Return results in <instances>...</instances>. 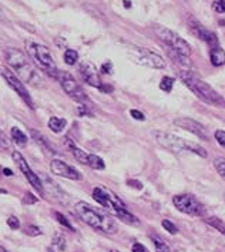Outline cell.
Returning a JSON list of instances; mask_svg holds the SVG:
<instances>
[{"label":"cell","mask_w":225,"mask_h":252,"mask_svg":"<svg viewBox=\"0 0 225 252\" xmlns=\"http://www.w3.org/2000/svg\"><path fill=\"white\" fill-rule=\"evenodd\" d=\"M93 197L103 208H106L107 211L116 215L121 221L131 224V225L140 224V221L132 214L129 213L126 204L111 189H108L106 187H96L93 189Z\"/></svg>","instance_id":"cell-1"},{"label":"cell","mask_w":225,"mask_h":252,"mask_svg":"<svg viewBox=\"0 0 225 252\" xmlns=\"http://www.w3.org/2000/svg\"><path fill=\"white\" fill-rule=\"evenodd\" d=\"M4 57H6V62H7L9 67L25 83L37 86V87L41 86L43 77L40 76L37 68L27 60L26 56L22 53L20 50H17V49H6Z\"/></svg>","instance_id":"cell-2"},{"label":"cell","mask_w":225,"mask_h":252,"mask_svg":"<svg viewBox=\"0 0 225 252\" xmlns=\"http://www.w3.org/2000/svg\"><path fill=\"white\" fill-rule=\"evenodd\" d=\"M180 79L183 80V83L187 87L198 97L201 101L211 104V106H220L224 103L223 97L217 93L208 83H205L204 80L198 77L197 74H194L190 70H181L180 71Z\"/></svg>","instance_id":"cell-3"},{"label":"cell","mask_w":225,"mask_h":252,"mask_svg":"<svg viewBox=\"0 0 225 252\" xmlns=\"http://www.w3.org/2000/svg\"><path fill=\"white\" fill-rule=\"evenodd\" d=\"M76 213L80 218L94 229H98L104 234H114L117 232V225L116 222L101 211L96 210L87 202H79L76 204Z\"/></svg>","instance_id":"cell-4"},{"label":"cell","mask_w":225,"mask_h":252,"mask_svg":"<svg viewBox=\"0 0 225 252\" xmlns=\"http://www.w3.org/2000/svg\"><path fill=\"white\" fill-rule=\"evenodd\" d=\"M153 137L157 141V144H160L165 150H170L172 153L190 151V153L198 154L199 157H207L205 148H202L199 144H195V143L183 140L177 135H172V134L165 133V131H153Z\"/></svg>","instance_id":"cell-5"},{"label":"cell","mask_w":225,"mask_h":252,"mask_svg":"<svg viewBox=\"0 0 225 252\" xmlns=\"http://www.w3.org/2000/svg\"><path fill=\"white\" fill-rule=\"evenodd\" d=\"M29 53L32 54L33 60L37 63V66L44 70L50 77L53 79H59V73L60 70L56 66V62H54L53 56L52 53L41 44H37V43H32L29 46Z\"/></svg>","instance_id":"cell-6"},{"label":"cell","mask_w":225,"mask_h":252,"mask_svg":"<svg viewBox=\"0 0 225 252\" xmlns=\"http://www.w3.org/2000/svg\"><path fill=\"white\" fill-rule=\"evenodd\" d=\"M154 32H156L157 37L168 47V50H172V52H177V53L184 54L187 57H190V54H191L190 44L183 37H180L175 32H172V30L164 26H156Z\"/></svg>","instance_id":"cell-7"},{"label":"cell","mask_w":225,"mask_h":252,"mask_svg":"<svg viewBox=\"0 0 225 252\" xmlns=\"http://www.w3.org/2000/svg\"><path fill=\"white\" fill-rule=\"evenodd\" d=\"M59 81L63 87V90L66 92L68 97H71L74 101L80 103L81 106H86V103H89V98L84 93V90L80 87L77 80L74 79L70 73L67 71H60L59 73Z\"/></svg>","instance_id":"cell-8"},{"label":"cell","mask_w":225,"mask_h":252,"mask_svg":"<svg viewBox=\"0 0 225 252\" xmlns=\"http://www.w3.org/2000/svg\"><path fill=\"white\" fill-rule=\"evenodd\" d=\"M130 56L135 63H138L141 66L157 68V70L165 68V62L162 60V57L151 50H147L143 47H132L130 50Z\"/></svg>","instance_id":"cell-9"},{"label":"cell","mask_w":225,"mask_h":252,"mask_svg":"<svg viewBox=\"0 0 225 252\" xmlns=\"http://www.w3.org/2000/svg\"><path fill=\"white\" fill-rule=\"evenodd\" d=\"M172 204L175 205V208L178 211L188 214V215L198 217V215L204 213L202 204L191 194H180V195L172 197Z\"/></svg>","instance_id":"cell-10"},{"label":"cell","mask_w":225,"mask_h":252,"mask_svg":"<svg viewBox=\"0 0 225 252\" xmlns=\"http://www.w3.org/2000/svg\"><path fill=\"white\" fill-rule=\"evenodd\" d=\"M1 76H3V79L7 81V84L13 89L14 92L19 94V97L22 100H25V103H26L27 106L30 107V108L34 107L33 106V100H32L30 94L27 92L26 86H25V81L20 79L13 70H10L7 67H1Z\"/></svg>","instance_id":"cell-11"},{"label":"cell","mask_w":225,"mask_h":252,"mask_svg":"<svg viewBox=\"0 0 225 252\" xmlns=\"http://www.w3.org/2000/svg\"><path fill=\"white\" fill-rule=\"evenodd\" d=\"M12 157H13L16 165L19 167V170L25 174V177L27 178V181L32 184V187L39 192L40 195H43L44 189H43V184H41V181H40L39 175H37L36 173H33V170L29 167V164H27V161L25 159V157H23L19 151H13Z\"/></svg>","instance_id":"cell-12"},{"label":"cell","mask_w":225,"mask_h":252,"mask_svg":"<svg viewBox=\"0 0 225 252\" xmlns=\"http://www.w3.org/2000/svg\"><path fill=\"white\" fill-rule=\"evenodd\" d=\"M79 73L84 83L93 86L96 89L104 90L103 83H101V79H100V74H98V71H97V68H96V66H94L93 63H90V62L81 63L79 67Z\"/></svg>","instance_id":"cell-13"},{"label":"cell","mask_w":225,"mask_h":252,"mask_svg":"<svg viewBox=\"0 0 225 252\" xmlns=\"http://www.w3.org/2000/svg\"><path fill=\"white\" fill-rule=\"evenodd\" d=\"M50 168H52V173L59 175V177L67 178V180H73V181L83 180V175L74 167L68 165L64 161H62V159H53L50 162Z\"/></svg>","instance_id":"cell-14"},{"label":"cell","mask_w":225,"mask_h":252,"mask_svg":"<svg viewBox=\"0 0 225 252\" xmlns=\"http://www.w3.org/2000/svg\"><path fill=\"white\" fill-rule=\"evenodd\" d=\"M188 27H190V30L193 32V34H195L198 39L207 41L211 47L218 46V44H217V37H215V34L211 33L210 30H207L205 27L199 23L198 20H195V19L190 17V19H188Z\"/></svg>","instance_id":"cell-15"},{"label":"cell","mask_w":225,"mask_h":252,"mask_svg":"<svg viewBox=\"0 0 225 252\" xmlns=\"http://www.w3.org/2000/svg\"><path fill=\"white\" fill-rule=\"evenodd\" d=\"M174 126H177V127H180L183 130H187L190 133L195 134L201 140H208V134L205 131V128L199 123H197L195 120L181 117V119H177L174 121Z\"/></svg>","instance_id":"cell-16"},{"label":"cell","mask_w":225,"mask_h":252,"mask_svg":"<svg viewBox=\"0 0 225 252\" xmlns=\"http://www.w3.org/2000/svg\"><path fill=\"white\" fill-rule=\"evenodd\" d=\"M210 59H211L212 66L221 67L225 64V52L220 47V46H215L211 47L210 50Z\"/></svg>","instance_id":"cell-17"},{"label":"cell","mask_w":225,"mask_h":252,"mask_svg":"<svg viewBox=\"0 0 225 252\" xmlns=\"http://www.w3.org/2000/svg\"><path fill=\"white\" fill-rule=\"evenodd\" d=\"M70 148H71V153L74 156V158L79 161L80 164H84V165H89V158H90V154H87L86 151H83L81 148L76 147L71 141H70Z\"/></svg>","instance_id":"cell-18"},{"label":"cell","mask_w":225,"mask_h":252,"mask_svg":"<svg viewBox=\"0 0 225 252\" xmlns=\"http://www.w3.org/2000/svg\"><path fill=\"white\" fill-rule=\"evenodd\" d=\"M66 126L67 121L64 119H60V117H50V120H49V128L56 134L62 133V131L66 128Z\"/></svg>","instance_id":"cell-19"},{"label":"cell","mask_w":225,"mask_h":252,"mask_svg":"<svg viewBox=\"0 0 225 252\" xmlns=\"http://www.w3.org/2000/svg\"><path fill=\"white\" fill-rule=\"evenodd\" d=\"M168 54H170V57L171 59H174V62L177 63V64H180V66L183 67L184 70H187V68H190L191 67V60H190V57H187V56H184V54H180L177 53V52H172V50H168Z\"/></svg>","instance_id":"cell-20"},{"label":"cell","mask_w":225,"mask_h":252,"mask_svg":"<svg viewBox=\"0 0 225 252\" xmlns=\"http://www.w3.org/2000/svg\"><path fill=\"white\" fill-rule=\"evenodd\" d=\"M12 140H13L14 143L17 144V146L23 147L27 144V135L20 128H17V127H13L12 128Z\"/></svg>","instance_id":"cell-21"},{"label":"cell","mask_w":225,"mask_h":252,"mask_svg":"<svg viewBox=\"0 0 225 252\" xmlns=\"http://www.w3.org/2000/svg\"><path fill=\"white\" fill-rule=\"evenodd\" d=\"M89 167H92L93 170H104V168H106V164H104V161L100 158V157H97V156H94V154H90Z\"/></svg>","instance_id":"cell-22"},{"label":"cell","mask_w":225,"mask_h":252,"mask_svg":"<svg viewBox=\"0 0 225 252\" xmlns=\"http://www.w3.org/2000/svg\"><path fill=\"white\" fill-rule=\"evenodd\" d=\"M77 60H79V53L76 50H73V49L66 50V53H64V62H66V64L74 66L77 63Z\"/></svg>","instance_id":"cell-23"},{"label":"cell","mask_w":225,"mask_h":252,"mask_svg":"<svg viewBox=\"0 0 225 252\" xmlns=\"http://www.w3.org/2000/svg\"><path fill=\"white\" fill-rule=\"evenodd\" d=\"M207 224H210V225L214 226L215 229H218L223 235H225V224L223 222V220L215 218V217H211V218L207 220Z\"/></svg>","instance_id":"cell-24"},{"label":"cell","mask_w":225,"mask_h":252,"mask_svg":"<svg viewBox=\"0 0 225 252\" xmlns=\"http://www.w3.org/2000/svg\"><path fill=\"white\" fill-rule=\"evenodd\" d=\"M172 86H174V79H172V77L165 76V77H162V79H161V83H160V89H161L162 92H165V93H170V92L172 90Z\"/></svg>","instance_id":"cell-25"},{"label":"cell","mask_w":225,"mask_h":252,"mask_svg":"<svg viewBox=\"0 0 225 252\" xmlns=\"http://www.w3.org/2000/svg\"><path fill=\"white\" fill-rule=\"evenodd\" d=\"M66 248V241H64V237L63 235H56L53 239V250L56 252H62L64 251Z\"/></svg>","instance_id":"cell-26"},{"label":"cell","mask_w":225,"mask_h":252,"mask_svg":"<svg viewBox=\"0 0 225 252\" xmlns=\"http://www.w3.org/2000/svg\"><path fill=\"white\" fill-rule=\"evenodd\" d=\"M153 242H154V247H156V251L157 252H171L170 247L159 237H153Z\"/></svg>","instance_id":"cell-27"},{"label":"cell","mask_w":225,"mask_h":252,"mask_svg":"<svg viewBox=\"0 0 225 252\" xmlns=\"http://www.w3.org/2000/svg\"><path fill=\"white\" fill-rule=\"evenodd\" d=\"M214 167H215V170L218 171V174L221 175V178H224L225 180V158L220 157V158L214 159Z\"/></svg>","instance_id":"cell-28"},{"label":"cell","mask_w":225,"mask_h":252,"mask_svg":"<svg viewBox=\"0 0 225 252\" xmlns=\"http://www.w3.org/2000/svg\"><path fill=\"white\" fill-rule=\"evenodd\" d=\"M212 9L218 13H225V0H214Z\"/></svg>","instance_id":"cell-29"},{"label":"cell","mask_w":225,"mask_h":252,"mask_svg":"<svg viewBox=\"0 0 225 252\" xmlns=\"http://www.w3.org/2000/svg\"><path fill=\"white\" fill-rule=\"evenodd\" d=\"M162 226H164V229L168 231L170 234H177V232H178V228L174 225L171 221H168V220H164V221H162Z\"/></svg>","instance_id":"cell-30"},{"label":"cell","mask_w":225,"mask_h":252,"mask_svg":"<svg viewBox=\"0 0 225 252\" xmlns=\"http://www.w3.org/2000/svg\"><path fill=\"white\" fill-rule=\"evenodd\" d=\"M25 232H26L27 235H30V237H37V235H40V234H41L40 228L36 225H29L26 228V231H25Z\"/></svg>","instance_id":"cell-31"},{"label":"cell","mask_w":225,"mask_h":252,"mask_svg":"<svg viewBox=\"0 0 225 252\" xmlns=\"http://www.w3.org/2000/svg\"><path fill=\"white\" fill-rule=\"evenodd\" d=\"M214 135H215V140L218 141V144L225 148V131H223V130H218V131H215Z\"/></svg>","instance_id":"cell-32"},{"label":"cell","mask_w":225,"mask_h":252,"mask_svg":"<svg viewBox=\"0 0 225 252\" xmlns=\"http://www.w3.org/2000/svg\"><path fill=\"white\" fill-rule=\"evenodd\" d=\"M7 225L10 226L12 229H19L20 228V222L16 217H9L7 218Z\"/></svg>","instance_id":"cell-33"},{"label":"cell","mask_w":225,"mask_h":252,"mask_svg":"<svg viewBox=\"0 0 225 252\" xmlns=\"http://www.w3.org/2000/svg\"><path fill=\"white\" fill-rule=\"evenodd\" d=\"M56 217H57V220H59V222H60V224H63V225L67 226V228H70V229H73V228H71V224H70V222L67 221L66 217H64L63 214L56 213Z\"/></svg>","instance_id":"cell-34"},{"label":"cell","mask_w":225,"mask_h":252,"mask_svg":"<svg viewBox=\"0 0 225 252\" xmlns=\"http://www.w3.org/2000/svg\"><path fill=\"white\" fill-rule=\"evenodd\" d=\"M130 114L132 116V119L140 120V121H144V120H146L144 114H143L141 111H138V110H131V111H130Z\"/></svg>","instance_id":"cell-35"},{"label":"cell","mask_w":225,"mask_h":252,"mask_svg":"<svg viewBox=\"0 0 225 252\" xmlns=\"http://www.w3.org/2000/svg\"><path fill=\"white\" fill-rule=\"evenodd\" d=\"M132 252H148V250H147L143 244H138V242H135V244L132 245Z\"/></svg>","instance_id":"cell-36"},{"label":"cell","mask_w":225,"mask_h":252,"mask_svg":"<svg viewBox=\"0 0 225 252\" xmlns=\"http://www.w3.org/2000/svg\"><path fill=\"white\" fill-rule=\"evenodd\" d=\"M36 201H37V198H36L33 194H30V192H27L26 197H25V199H23V202H25V204H34Z\"/></svg>","instance_id":"cell-37"},{"label":"cell","mask_w":225,"mask_h":252,"mask_svg":"<svg viewBox=\"0 0 225 252\" xmlns=\"http://www.w3.org/2000/svg\"><path fill=\"white\" fill-rule=\"evenodd\" d=\"M101 73H103V74H110V73H111V63L103 64V67H101Z\"/></svg>","instance_id":"cell-38"},{"label":"cell","mask_w":225,"mask_h":252,"mask_svg":"<svg viewBox=\"0 0 225 252\" xmlns=\"http://www.w3.org/2000/svg\"><path fill=\"white\" fill-rule=\"evenodd\" d=\"M3 173H4V175H6V177H10V175H13L12 170H9V168H3Z\"/></svg>","instance_id":"cell-39"},{"label":"cell","mask_w":225,"mask_h":252,"mask_svg":"<svg viewBox=\"0 0 225 252\" xmlns=\"http://www.w3.org/2000/svg\"><path fill=\"white\" fill-rule=\"evenodd\" d=\"M111 252H119V251H111Z\"/></svg>","instance_id":"cell-40"}]
</instances>
